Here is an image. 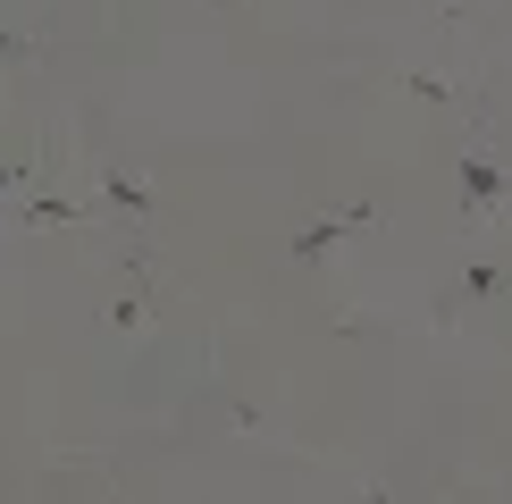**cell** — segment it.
Segmentation results:
<instances>
[{"label": "cell", "mask_w": 512, "mask_h": 504, "mask_svg": "<svg viewBox=\"0 0 512 504\" xmlns=\"http://www.w3.org/2000/svg\"><path fill=\"white\" fill-rule=\"evenodd\" d=\"M0 202H9V177H0Z\"/></svg>", "instance_id": "obj_1"}]
</instances>
